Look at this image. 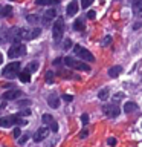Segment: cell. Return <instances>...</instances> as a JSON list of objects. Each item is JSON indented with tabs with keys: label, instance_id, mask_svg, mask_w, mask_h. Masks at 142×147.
Instances as JSON below:
<instances>
[{
	"label": "cell",
	"instance_id": "4316f807",
	"mask_svg": "<svg viewBox=\"0 0 142 147\" xmlns=\"http://www.w3.org/2000/svg\"><path fill=\"white\" fill-rule=\"evenodd\" d=\"M37 67H38V63H37V61H32V63H31V64H29V66H27L26 69H27L29 72H32V71H35Z\"/></svg>",
	"mask_w": 142,
	"mask_h": 147
},
{
	"label": "cell",
	"instance_id": "b9f144b4",
	"mask_svg": "<svg viewBox=\"0 0 142 147\" xmlns=\"http://www.w3.org/2000/svg\"><path fill=\"white\" fill-rule=\"evenodd\" d=\"M61 61H63L61 58H57V60H55V61H54V64H55V66H58V64H61Z\"/></svg>",
	"mask_w": 142,
	"mask_h": 147
},
{
	"label": "cell",
	"instance_id": "1f68e13d",
	"mask_svg": "<svg viewBox=\"0 0 142 147\" xmlns=\"http://www.w3.org/2000/svg\"><path fill=\"white\" fill-rule=\"evenodd\" d=\"M27 115H31V110L29 109H23L20 113H18V117H27Z\"/></svg>",
	"mask_w": 142,
	"mask_h": 147
},
{
	"label": "cell",
	"instance_id": "ba28073f",
	"mask_svg": "<svg viewBox=\"0 0 142 147\" xmlns=\"http://www.w3.org/2000/svg\"><path fill=\"white\" fill-rule=\"evenodd\" d=\"M18 96H21V90H18V89H9V90H6L2 95V98L3 100H15V98H18Z\"/></svg>",
	"mask_w": 142,
	"mask_h": 147
},
{
	"label": "cell",
	"instance_id": "484cf974",
	"mask_svg": "<svg viewBox=\"0 0 142 147\" xmlns=\"http://www.w3.org/2000/svg\"><path fill=\"white\" fill-rule=\"evenodd\" d=\"M43 121H44V123H48V124H49V123H52V121H54L52 115H49V113H44V115H43Z\"/></svg>",
	"mask_w": 142,
	"mask_h": 147
},
{
	"label": "cell",
	"instance_id": "5b68a950",
	"mask_svg": "<svg viewBox=\"0 0 142 147\" xmlns=\"http://www.w3.org/2000/svg\"><path fill=\"white\" fill-rule=\"evenodd\" d=\"M25 54H26V48H25V45H20V43H14L11 46V49L8 51L9 58H17V57H21Z\"/></svg>",
	"mask_w": 142,
	"mask_h": 147
},
{
	"label": "cell",
	"instance_id": "30bf717a",
	"mask_svg": "<svg viewBox=\"0 0 142 147\" xmlns=\"http://www.w3.org/2000/svg\"><path fill=\"white\" fill-rule=\"evenodd\" d=\"M15 118H17V115H12V117H5V118H0V127H5V129L11 127L12 124L15 123Z\"/></svg>",
	"mask_w": 142,
	"mask_h": 147
},
{
	"label": "cell",
	"instance_id": "6da1fadb",
	"mask_svg": "<svg viewBox=\"0 0 142 147\" xmlns=\"http://www.w3.org/2000/svg\"><path fill=\"white\" fill-rule=\"evenodd\" d=\"M64 64L72 69H78V71H84V72H89L90 71V66L89 64H86L84 61H76V60H73L72 57H66L63 60Z\"/></svg>",
	"mask_w": 142,
	"mask_h": 147
},
{
	"label": "cell",
	"instance_id": "ffe728a7",
	"mask_svg": "<svg viewBox=\"0 0 142 147\" xmlns=\"http://www.w3.org/2000/svg\"><path fill=\"white\" fill-rule=\"evenodd\" d=\"M98 98L101 100V101H105L109 98V89H101L99 92H98Z\"/></svg>",
	"mask_w": 142,
	"mask_h": 147
},
{
	"label": "cell",
	"instance_id": "9c48e42d",
	"mask_svg": "<svg viewBox=\"0 0 142 147\" xmlns=\"http://www.w3.org/2000/svg\"><path fill=\"white\" fill-rule=\"evenodd\" d=\"M48 133H49V129H48V127H40L38 130L34 133V141H37V142L43 141L44 138L48 136Z\"/></svg>",
	"mask_w": 142,
	"mask_h": 147
},
{
	"label": "cell",
	"instance_id": "4dcf8cb0",
	"mask_svg": "<svg viewBox=\"0 0 142 147\" xmlns=\"http://www.w3.org/2000/svg\"><path fill=\"white\" fill-rule=\"evenodd\" d=\"M81 123L84 124V126L89 123V115H87V113H82V115H81Z\"/></svg>",
	"mask_w": 142,
	"mask_h": 147
},
{
	"label": "cell",
	"instance_id": "d590c367",
	"mask_svg": "<svg viewBox=\"0 0 142 147\" xmlns=\"http://www.w3.org/2000/svg\"><path fill=\"white\" fill-rule=\"evenodd\" d=\"M63 100L67 101V103H70V101L73 100V96H72V95H63Z\"/></svg>",
	"mask_w": 142,
	"mask_h": 147
},
{
	"label": "cell",
	"instance_id": "74e56055",
	"mask_svg": "<svg viewBox=\"0 0 142 147\" xmlns=\"http://www.w3.org/2000/svg\"><path fill=\"white\" fill-rule=\"evenodd\" d=\"M95 16H96V14H95V11H89V12H87V17H89L90 20H93V18H95Z\"/></svg>",
	"mask_w": 142,
	"mask_h": 147
},
{
	"label": "cell",
	"instance_id": "ee69618b",
	"mask_svg": "<svg viewBox=\"0 0 142 147\" xmlns=\"http://www.w3.org/2000/svg\"><path fill=\"white\" fill-rule=\"evenodd\" d=\"M0 63H2V55H0Z\"/></svg>",
	"mask_w": 142,
	"mask_h": 147
},
{
	"label": "cell",
	"instance_id": "44dd1931",
	"mask_svg": "<svg viewBox=\"0 0 142 147\" xmlns=\"http://www.w3.org/2000/svg\"><path fill=\"white\" fill-rule=\"evenodd\" d=\"M41 34V29L40 28H35V29H32V31H29V40H34V38H37Z\"/></svg>",
	"mask_w": 142,
	"mask_h": 147
},
{
	"label": "cell",
	"instance_id": "4fadbf2b",
	"mask_svg": "<svg viewBox=\"0 0 142 147\" xmlns=\"http://www.w3.org/2000/svg\"><path fill=\"white\" fill-rule=\"evenodd\" d=\"M18 78H20L21 83H29L31 81V72L26 69V71H23V72L18 74Z\"/></svg>",
	"mask_w": 142,
	"mask_h": 147
},
{
	"label": "cell",
	"instance_id": "5bb4252c",
	"mask_svg": "<svg viewBox=\"0 0 142 147\" xmlns=\"http://www.w3.org/2000/svg\"><path fill=\"white\" fill-rule=\"evenodd\" d=\"M133 11L137 16L142 14V0H133Z\"/></svg>",
	"mask_w": 142,
	"mask_h": 147
},
{
	"label": "cell",
	"instance_id": "d4e9b609",
	"mask_svg": "<svg viewBox=\"0 0 142 147\" xmlns=\"http://www.w3.org/2000/svg\"><path fill=\"white\" fill-rule=\"evenodd\" d=\"M29 104H31V101H29V100H20V101L17 103L18 107H26V106H29Z\"/></svg>",
	"mask_w": 142,
	"mask_h": 147
},
{
	"label": "cell",
	"instance_id": "7a4b0ae2",
	"mask_svg": "<svg viewBox=\"0 0 142 147\" xmlns=\"http://www.w3.org/2000/svg\"><path fill=\"white\" fill-rule=\"evenodd\" d=\"M18 69H20V61H12V63H9V64H6V66H5L2 75L6 77V78H9V80H12V78L17 77Z\"/></svg>",
	"mask_w": 142,
	"mask_h": 147
},
{
	"label": "cell",
	"instance_id": "3957f363",
	"mask_svg": "<svg viewBox=\"0 0 142 147\" xmlns=\"http://www.w3.org/2000/svg\"><path fill=\"white\" fill-rule=\"evenodd\" d=\"M63 32H64V20L61 17L57 18V22L54 23V28H52V37L55 41H60L63 37Z\"/></svg>",
	"mask_w": 142,
	"mask_h": 147
},
{
	"label": "cell",
	"instance_id": "d6986e66",
	"mask_svg": "<svg viewBox=\"0 0 142 147\" xmlns=\"http://www.w3.org/2000/svg\"><path fill=\"white\" fill-rule=\"evenodd\" d=\"M17 34L20 38H26L29 40V29H25V28H20V29H17Z\"/></svg>",
	"mask_w": 142,
	"mask_h": 147
},
{
	"label": "cell",
	"instance_id": "7c38bea8",
	"mask_svg": "<svg viewBox=\"0 0 142 147\" xmlns=\"http://www.w3.org/2000/svg\"><path fill=\"white\" fill-rule=\"evenodd\" d=\"M121 72H122V67H121V66H113V67H110V69H109V77L116 78Z\"/></svg>",
	"mask_w": 142,
	"mask_h": 147
},
{
	"label": "cell",
	"instance_id": "d6a6232c",
	"mask_svg": "<svg viewBox=\"0 0 142 147\" xmlns=\"http://www.w3.org/2000/svg\"><path fill=\"white\" fill-rule=\"evenodd\" d=\"M12 135H14V138H18V136H20V135H21V130H20V127H15V129H14Z\"/></svg>",
	"mask_w": 142,
	"mask_h": 147
},
{
	"label": "cell",
	"instance_id": "cb8c5ba5",
	"mask_svg": "<svg viewBox=\"0 0 142 147\" xmlns=\"http://www.w3.org/2000/svg\"><path fill=\"white\" fill-rule=\"evenodd\" d=\"M14 124H17V126H26V119H23V118H20V117H18V115H17V118H15V123H14Z\"/></svg>",
	"mask_w": 142,
	"mask_h": 147
},
{
	"label": "cell",
	"instance_id": "8992f818",
	"mask_svg": "<svg viewBox=\"0 0 142 147\" xmlns=\"http://www.w3.org/2000/svg\"><path fill=\"white\" fill-rule=\"evenodd\" d=\"M55 17H57V11H55V9H48V11L43 14V17H40V20L43 25H50Z\"/></svg>",
	"mask_w": 142,
	"mask_h": 147
},
{
	"label": "cell",
	"instance_id": "8fae6325",
	"mask_svg": "<svg viewBox=\"0 0 142 147\" xmlns=\"http://www.w3.org/2000/svg\"><path fill=\"white\" fill-rule=\"evenodd\" d=\"M124 110H125L127 113L135 112V110H137V104H136V103H133V101H127V103L124 104Z\"/></svg>",
	"mask_w": 142,
	"mask_h": 147
},
{
	"label": "cell",
	"instance_id": "f1b7e54d",
	"mask_svg": "<svg viewBox=\"0 0 142 147\" xmlns=\"http://www.w3.org/2000/svg\"><path fill=\"white\" fill-rule=\"evenodd\" d=\"M46 80H48V83H52L54 81V72L49 71L48 74H46Z\"/></svg>",
	"mask_w": 142,
	"mask_h": 147
},
{
	"label": "cell",
	"instance_id": "7402d4cb",
	"mask_svg": "<svg viewBox=\"0 0 142 147\" xmlns=\"http://www.w3.org/2000/svg\"><path fill=\"white\" fill-rule=\"evenodd\" d=\"M2 14L3 17H11V14H12V8L11 6H5V8H2Z\"/></svg>",
	"mask_w": 142,
	"mask_h": 147
},
{
	"label": "cell",
	"instance_id": "52a82bcc",
	"mask_svg": "<svg viewBox=\"0 0 142 147\" xmlns=\"http://www.w3.org/2000/svg\"><path fill=\"white\" fill-rule=\"evenodd\" d=\"M104 113L110 118H116L118 115L121 113V109H119L118 106H115V104H109V106L104 107Z\"/></svg>",
	"mask_w": 142,
	"mask_h": 147
},
{
	"label": "cell",
	"instance_id": "277c9868",
	"mask_svg": "<svg viewBox=\"0 0 142 147\" xmlns=\"http://www.w3.org/2000/svg\"><path fill=\"white\" fill-rule=\"evenodd\" d=\"M73 52H75L76 57H80L81 60H84V61H95L93 54H90V51H87L86 48H82L80 45H76L75 48H73Z\"/></svg>",
	"mask_w": 142,
	"mask_h": 147
},
{
	"label": "cell",
	"instance_id": "83f0119b",
	"mask_svg": "<svg viewBox=\"0 0 142 147\" xmlns=\"http://www.w3.org/2000/svg\"><path fill=\"white\" fill-rule=\"evenodd\" d=\"M49 126H50V130H52V132H57V130H58V124H57V121H55V119H54L52 123H49Z\"/></svg>",
	"mask_w": 142,
	"mask_h": 147
},
{
	"label": "cell",
	"instance_id": "e0dca14e",
	"mask_svg": "<svg viewBox=\"0 0 142 147\" xmlns=\"http://www.w3.org/2000/svg\"><path fill=\"white\" fill-rule=\"evenodd\" d=\"M76 12H78V3L76 2L69 3V6H67V14L69 16H75Z\"/></svg>",
	"mask_w": 142,
	"mask_h": 147
},
{
	"label": "cell",
	"instance_id": "60d3db41",
	"mask_svg": "<svg viewBox=\"0 0 142 147\" xmlns=\"http://www.w3.org/2000/svg\"><path fill=\"white\" fill-rule=\"evenodd\" d=\"M107 142H109L110 146H115V144H116V140H115V138H109V141H107Z\"/></svg>",
	"mask_w": 142,
	"mask_h": 147
},
{
	"label": "cell",
	"instance_id": "9a60e30c",
	"mask_svg": "<svg viewBox=\"0 0 142 147\" xmlns=\"http://www.w3.org/2000/svg\"><path fill=\"white\" fill-rule=\"evenodd\" d=\"M48 104L50 106V107L57 109L58 106H60V100H58L55 95H49V98H48Z\"/></svg>",
	"mask_w": 142,
	"mask_h": 147
},
{
	"label": "cell",
	"instance_id": "7bdbcfd3",
	"mask_svg": "<svg viewBox=\"0 0 142 147\" xmlns=\"http://www.w3.org/2000/svg\"><path fill=\"white\" fill-rule=\"evenodd\" d=\"M0 43H3V38H2V37H0Z\"/></svg>",
	"mask_w": 142,
	"mask_h": 147
},
{
	"label": "cell",
	"instance_id": "f35d334b",
	"mask_svg": "<svg viewBox=\"0 0 142 147\" xmlns=\"http://www.w3.org/2000/svg\"><path fill=\"white\" fill-rule=\"evenodd\" d=\"M121 98H124V94H122V92H121V94H116V95H115V101H119V100H121Z\"/></svg>",
	"mask_w": 142,
	"mask_h": 147
},
{
	"label": "cell",
	"instance_id": "f546056e",
	"mask_svg": "<svg viewBox=\"0 0 142 147\" xmlns=\"http://www.w3.org/2000/svg\"><path fill=\"white\" fill-rule=\"evenodd\" d=\"M92 3H93V0H82V2H81V6H82V8H89Z\"/></svg>",
	"mask_w": 142,
	"mask_h": 147
},
{
	"label": "cell",
	"instance_id": "836d02e7",
	"mask_svg": "<svg viewBox=\"0 0 142 147\" xmlns=\"http://www.w3.org/2000/svg\"><path fill=\"white\" fill-rule=\"evenodd\" d=\"M87 135H89V130H87V129H84V130H81V132H80V138H81V140L87 138Z\"/></svg>",
	"mask_w": 142,
	"mask_h": 147
},
{
	"label": "cell",
	"instance_id": "e575fe53",
	"mask_svg": "<svg viewBox=\"0 0 142 147\" xmlns=\"http://www.w3.org/2000/svg\"><path fill=\"white\" fill-rule=\"evenodd\" d=\"M110 43H112V37H105L104 41H102V46H107V45H110Z\"/></svg>",
	"mask_w": 142,
	"mask_h": 147
},
{
	"label": "cell",
	"instance_id": "8d00e7d4",
	"mask_svg": "<svg viewBox=\"0 0 142 147\" xmlns=\"http://www.w3.org/2000/svg\"><path fill=\"white\" fill-rule=\"evenodd\" d=\"M26 140H27V135H25V136H18V142H20V144H25Z\"/></svg>",
	"mask_w": 142,
	"mask_h": 147
},
{
	"label": "cell",
	"instance_id": "ab89813d",
	"mask_svg": "<svg viewBox=\"0 0 142 147\" xmlns=\"http://www.w3.org/2000/svg\"><path fill=\"white\" fill-rule=\"evenodd\" d=\"M70 46H72V41H70V40H66V41H64V49H69Z\"/></svg>",
	"mask_w": 142,
	"mask_h": 147
},
{
	"label": "cell",
	"instance_id": "ac0fdd59",
	"mask_svg": "<svg viewBox=\"0 0 142 147\" xmlns=\"http://www.w3.org/2000/svg\"><path fill=\"white\" fill-rule=\"evenodd\" d=\"M26 20H27V23H31V25H37V23L40 22V16L31 14V16H26Z\"/></svg>",
	"mask_w": 142,
	"mask_h": 147
},
{
	"label": "cell",
	"instance_id": "2e32d148",
	"mask_svg": "<svg viewBox=\"0 0 142 147\" xmlns=\"http://www.w3.org/2000/svg\"><path fill=\"white\" fill-rule=\"evenodd\" d=\"M35 3L40 6H54L58 3V0H35Z\"/></svg>",
	"mask_w": 142,
	"mask_h": 147
},
{
	"label": "cell",
	"instance_id": "603a6c76",
	"mask_svg": "<svg viewBox=\"0 0 142 147\" xmlns=\"http://www.w3.org/2000/svg\"><path fill=\"white\" fill-rule=\"evenodd\" d=\"M73 29H75V31H82V29H84L82 20H80V18H78V20H75V23H73Z\"/></svg>",
	"mask_w": 142,
	"mask_h": 147
}]
</instances>
